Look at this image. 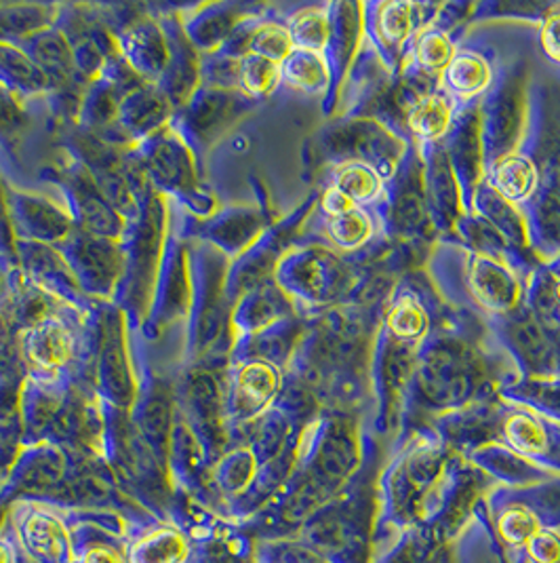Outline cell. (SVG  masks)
Instances as JSON below:
<instances>
[{"instance_id":"1","label":"cell","mask_w":560,"mask_h":563,"mask_svg":"<svg viewBox=\"0 0 560 563\" xmlns=\"http://www.w3.org/2000/svg\"><path fill=\"white\" fill-rule=\"evenodd\" d=\"M133 188L137 197V211L128 220L127 231L121 239L127 257V271L112 305L121 308L128 321L133 319L139 330L153 300L154 283L171 229V213L167 199L160 197L146 179L135 181Z\"/></svg>"},{"instance_id":"2","label":"cell","mask_w":560,"mask_h":563,"mask_svg":"<svg viewBox=\"0 0 560 563\" xmlns=\"http://www.w3.org/2000/svg\"><path fill=\"white\" fill-rule=\"evenodd\" d=\"M192 305L186 319V363L203 365L215 353L229 328L226 296V256L197 241L190 245Z\"/></svg>"},{"instance_id":"3","label":"cell","mask_w":560,"mask_h":563,"mask_svg":"<svg viewBox=\"0 0 560 563\" xmlns=\"http://www.w3.org/2000/svg\"><path fill=\"white\" fill-rule=\"evenodd\" d=\"M133 153L144 178L160 197L173 199V203L186 207L194 218H206L215 211V199L201 184L197 153L178 129L167 125L156 131L133 146Z\"/></svg>"},{"instance_id":"4","label":"cell","mask_w":560,"mask_h":563,"mask_svg":"<svg viewBox=\"0 0 560 563\" xmlns=\"http://www.w3.org/2000/svg\"><path fill=\"white\" fill-rule=\"evenodd\" d=\"M93 376L96 390L105 406L114 410L133 408L139 386L128 349V319L112 302H102L98 308Z\"/></svg>"},{"instance_id":"5","label":"cell","mask_w":560,"mask_h":563,"mask_svg":"<svg viewBox=\"0 0 560 563\" xmlns=\"http://www.w3.org/2000/svg\"><path fill=\"white\" fill-rule=\"evenodd\" d=\"M192 305L190 245L178 231L169 229L160 271L154 283L148 314L139 328L146 340H158L171 325L186 323Z\"/></svg>"},{"instance_id":"6","label":"cell","mask_w":560,"mask_h":563,"mask_svg":"<svg viewBox=\"0 0 560 563\" xmlns=\"http://www.w3.org/2000/svg\"><path fill=\"white\" fill-rule=\"evenodd\" d=\"M89 300L114 302L125 279L127 257L121 241L75 231L57 247Z\"/></svg>"},{"instance_id":"7","label":"cell","mask_w":560,"mask_h":563,"mask_svg":"<svg viewBox=\"0 0 560 563\" xmlns=\"http://www.w3.org/2000/svg\"><path fill=\"white\" fill-rule=\"evenodd\" d=\"M55 181L61 188L66 209L78 231L114 241L123 239L127 220L105 199L98 181L72 154H66V158L55 165Z\"/></svg>"},{"instance_id":"8","label":"cell","mask_w":560,"mask_h":563,"mask_svg":"<svg viewBox=\"0 0 560 563\" xmlns=\"http://www.w3.org/2000/svg\"><path fill=\"white\" fill-rule=\"evenodd\" d=\"M72 310L77 308H64L22 333L20 353L26 372H30L27 376L47 380L66 378V372L77 361L80 349L78 330L68 317Z\"/></svg>"},{"instance_id":"9","label":"cell","mask_w":560,"mask_h":563,"mask_svg":"<svg viewBox=\"0 0 560 563\" xmlns=\"http://www.w3.org/2000/svg\"><path fill=\"white\" fill-rule=\"evenodd\" d=\"M7 209L15 241H32L59 247L77 231L66 206L41 192H30L7 184Z\"/></svg>"},{"instance_id":"10","label":"cell","mask_w":560,"mask_h":563,"mask_svg":"<svg viewBox=\"0 0 560 563\" xmlns=\"http://www.w3.org/2000/svg\"><path fill=\"white\" fill-rule=\"evenodd\" d=\"M245 100L247 96L243 91L238 93L229 89H211L199 85L192 98L176 110L171 128L178 129L194 153L204 151L234 121L240 103Z\"/></svg>"},{"instance_id":"11","label":"cell","mask_w":560,"mask_h":563,"mask_svg":"<svg viewBox=\"0 0 560 563\" xmlns=\"http://www.w3.org/2000/svg\"><path fill=\"white\" fill-rule=\"evenodd\" d=\"M173 114L176 108L167 96L154 82H142L119 100L116 123L105 142L116 148L123 144L133 148L156 131L171 125Z\"/></svg>"},{"instance_id":"12","label":"cell","mask_w":560,"mask_h":563,"mask_svg":"<svg viewBox=\"0 0 560 563\" xmlns=\"http://www.w3.org/2000/svg\"><path fill=\"white\" fill-rule=\"evenodd\" d=\"M15 266L22 277L68 307L85 310L89 298L82 294L66 257L53 245L15 241Z\"/></svg>"},{"instance_id":"13","label":"cell","mask_w":560,"mask_h":563,"mask_svg":"<svg viewBox=\"0 0 560 563\" xmlns=\"http://www.w3.org/2000/svg\"><path fill=\"white\" fill-rule=\"evenodd\" d=\"M116 49L121 57L127 62L128 68L142 78L144 82H158L163 77L167 57H169V45L167 34L160 20L142 15L131 20L127 26L121 27L116 34Z\"/></svg>"},{"instance_id":"14","label":"cell","mask_w":560,"mask_h":563,"mask_svg":"<svg viewBox=\"0 0 560 563\" xmlns=\"http://www.w3.org/2000/svg\"><path fill=\"white\" fill-rule=\"evenodd\" d=\"M160 24L167 34L169 57H167L165 73L158 78L156 87L178 110L192 98V93L201 85V53L194 49V45L183 34L179 15H165L160 18Z\"/></svg>"},{"instance_id":"15","label":"cell","mask_w":560,"mask_h":563,"mask_svg":"<svg viewBox=\"0 0 560 563\" xmlns=\"http://www.w3.org/2000/svg\"><path fill=\"white\" fill-rule=\"evenodd\" d=\"M257 232V218L254 211L228 207L215 209L206 218H192L186 231L179 232L183 239H194L215 247L226 257L243 256V250L251 243Z\"/></svg>"},{"instance_id":"16","label":"cell","mask_w":560,"mask_h":563,"mask_svg":"<svg viewBox=\"0 0 560 563\" xmlns=\"http://www.w3.org/2000/svg\"><path fill=\"white\" fill-rule=\"evenodd\" d=\"M280 388L279 367L264 358H243L232 369L229 411L249 416L266 408Z\"/></svg>"},{"instance_id":"17","label":"cell","mask_w":560,"mask_h":563,"mask_svg":"<svg viewBox=\"0 0 560 563\" xmlns=\"http://www.w3.org/2000/svg\"><path fill=\"white\" fill-rule=\"evenodd\" d=\"M179 24L197 52L215 53L240 24V13L232 2H204L181 13Z\"/></svg>"},{"instance_id":"18","label":"cell","mask_w":560,"mask_h":563,"mask_svg":"<svg viewBox=\"0 0 560 563\" xmlns=\"http://www.w3.org/2000/svg\"><path fill=\"white\" fill-rule=\"evenodd\" d=\"M41 73L52 82V89H61L68 85H78L77 64L70 41L57 26L43 30L20 43Z\"/></svg>"},{"instance_id":"19","label":"cell","mask_w":560,"mask_h":563,"mask_svg":"<svg viewBox=\"0 0 560 563\" xmlns=\"http://www.w3.org/2000/svg\"><path fill=\"white\" fill-rule=\"evenodd\" d=\"M0 85L20 100L52 91V82L22 47L0 43Z\"/></svg>"},{"instance_id":"20","label":"cell","mask_w":560,"mask_h":563,"mask_svg":"<svg viewBox=\"0 0 560 563\" xmlns=\"http://www.w3.org/2000/svg\"><path fill=\"white\" fill-rule=\"evenodd\" d=\"M61 7L57 4H0V43L20 45L30 36L57 24Z\"/></svg>"},{"instance_id":"21","label":"cell","mask_w":560,"mask_h":563,"mask_svg":"<svg viewBox=\"0 0 560 563\" xmlns=\"http://www.w3.org/2000/svg\"><path fill=\"white\" fill-rule=\"evenodd\" d=\"M171 399H173V388L169 383L158 378H153L150 385L137 390V399L131 410L139 429L150 441H165V437L169 433L171 404H173Z\"/></svg>"},{"instance_id":"22","label":"cell","mask_w":560,"mask_h":563,"mask_svg":"<svg viewBox=\"0 0 560 563\" xmlns=\"http://www.w3.org/2000/svg\"><path fill=\"white\" fill-rule=\"evenodd\" d=\"M280 75L284 82L306 93L323 91L329 80L325 57L321 53L304 49L291 52V55L280 64Z\"/></svg>"},{"instance_id":"23","label":"cell","mask_w":560,"mask_h":563,"mask_svg":"<svg viewBox=\"0 0 560 563\" xmlns=\"http://www.w3.org/2000/svg\"><path fill=\"white\" fill-rule=\"evenodd\" d=\"M493 181H495V188L506 199L523 201L534 192L537 174H535V167L529 158L512 154L495 165Z\"/></svg>"},{"instance_id":"24","label":"cell","mask_w":560,"mask_h":563,"mask_svg":"<svg viewBox=\"0 0 560 563\" xmlns=\"http://www.w3.org/2000/svg\"><path fill=\"white\" fill-rule=\"evenodd\" d=\"M449 123H451V103L440 93L424 96L408 110V125L413 129V133H417L424 140L440 137L449 128Z\"/></svg>"},{"instance_id":"25","label":"cell","mask_w":560,"mask_h":563,"mask_svg":"<svg viewBox=\"0 0 560 563\" xmlns=\"http://www.w3.org/2000/svg\"><path fill=\"white\" fill-rule=\"evenodd\" d=\"M282 80L280 75V64H275L270 59H264L259 55H245L240 59V70H238V89L251 98H268Z\"/></svg>"},{"instance_id":"26","label":"cell","mask_w":560,"mask_h":563,"mask_svg":"<svg viewBox=\"0 0 560 563\" xmlns=\"http://www.w3.org/2000/svg\"><path fill=\"white\" fill-rule=\"evenodd\" d=\"M491 80V70L483 57L474 53H458L447 66V82L459 96L481 93Z\"/></svg>"},{"instance_id":"27","label":"cell","mask_w":560,"mask_h":563,"mask_svg":"<svg viewBox=\"0 0 560 563\" xmlns=\"http://www.w3.org/2000/svg\"><path fill=\"white\" fill-rule=\"evenodd\" d=\"M289 34L295 49L321 53L329 41V20L321 9H304L293 15Z\"/></svg>"},{"instance_id":"28","label":"cell","mask_w":560,"mask_h":563,"mask_svg":"<svg viewBox=\"0 0 560 563\" xmlns=\"http://www.w3.org/2000/svg\"><path fill=\"white\" fill-rule=\"evenodd\" d=\"M335 188L357 206V203L373 201L382 188V181L371 167L362 163H350L339 172Z\"/></svg>"},{"instance_id":"29","label":"cell","mask_w":560,"mask_h":563,"mask_svg":"<svg viewBox=\"0 0 560 563\" xmlns=\"http://www.w3.org/2000/svg\"><path fill=\"white\" fill-rule=\"evenodd\" d=\"M419 7L413 2H388L380 13V34L388 43H403L417 26Z\"/></svg>"},{"instance_id":"30","label":"cell","mask_w":560,"mask_h":563,"mask_svg":"<svg viewBox=\"0 0 560 563\" xmlns=\"http://www.w3.org/2000/svg\"><path fill=\"white\" fill-rule=\"evenodd\" d=\"M293 49L295 47H293L289 27L280 26L275 22L255 26L254 36H251V53L254 55L270 59L275 64H282Z\"/></svg>"},{"instance_id":"31","label":"cell","mask_w":560,"mask_h":563,"mask_svg":"<svg viewBox=\"0 0 560 563\" xmlns=\"http://www.w3.org/2000/svg\"><path fill=\"white\" fill-rule=\"evenodd\" d=\"M240 59H232L224 53H201V87L229 89L238 87Z\"/></svg>"},{"instance_id":"32","label":"cell","mask_w":560,"mask_h":563,"mask_svg":"<svg viewBox=\"0 0 560 563\" xmlns=\"http://www.w3.org/2000/svg\"><path fill=\"white\" fill-rule=\"evenodd\" d=\"M369 234H371V222L362 211H358V207L344 216L332 218L329 222V236L344 250L362 245L369 239Z\"/></svg>"},{"instance_id":"33","label":"cell","mask_w":560,"mask_h":563,"mask_svg":"<svg viewBox=\"0 0 560 563\" xmlns=\"http://www.w3.org/2000/svg\"><path fill=\"white\" fill-rule=\"evenodd\" d=\"M417 59L428 70H443L453 59V45L449 36L440 30H426L419 34L415 45Z\"/></svg>"},{"instance_id":"34","label":"cell","mask_w":560,"mask_h":563,"mask_svg":"<svg viewBox=\"0 0 560 563\" xmlns=\"http://www.w3.org/2000/svg\"><path fill=\"white\" fill-rule=\"evenodd\" d=\"M26 123L27 114L22 100L0 85V144L13 142Z\"/></svg>"},{"instance_id":"35","label":"cell","mask_w":560,"mask_h":563,"mask_svg":"<svg viewBox=\"0 0 560 563\" xmlns=\"http://www.w3.org/2000/svg\"><path fill=\"white\" fill-rule=\"evenodd\" d=\"M390 330L399 338H415L426 328V312L415 300H403L390 312Z\"/></svg>"},{"instance_id":"36","label":"cell","mask_w":560,"mask_h":563,"mask_svg":"<svg viewBox=\"0 0 560 563\" xmlns=\"http://www.w3.org/2000/svg\"><path fill=\"white\" fill-rule=\"evenodd\" d=\"M508 439L523 452H539L546 443L544 429L529 416H514L509 420Z\"/></svg>"},{"instance_id":"37","label":"cell","mask_w":560,"mask_h":563,"mask_svg":"<svg viewBox=\"0 0 560 563\" xmlns=\"http://www.w3.org/2000/svg\"><path fill=\"white\" fill-rule=\"evenodd\" d=\"M502 532L514 544H525L539 532L537 530V519L525 509H512L504 515L502 519Z\"/></svg>"},{"instance_id":"38","label":"cell","mask_w":560,"mask_h":563,"mask_svg":"<svg viewBox=\"0 0 560 563\" xmlns=\"http://www.w3.org/2000/svg\"><path fill=\"white\" fill-rule=\"evenodd\" d=\"M0 257L15 266V234L11 229L9 209H7V184L0 179Z\"/></svg>"},{"instance_id":"39","label":"cell","mask_w":560,"mask_h":563,"mask_svg":"<svg viewBox=\"0 0 560 563\" xmlns=\"http://www.w3.org/2000/svg\"><path fill=\"white\" fill-rule=\"evenodd\" d=\"M529 551L539 563H559L560 538L552 532H537L529 540Z\"/></svg>"},{"instance_id":"40","label":"cell","mask_w":560,"mask_h":563,"mask_svg":"<svg viewBox=\"0 0 560 563\" xmlns=\"http://www.w3.org/2000/svg\"><path fill=\"white\" fill-rule=\"evenodd\" d=\"M323 209H325V213H327L329 218H337V216H344V213L357 209V206H355L344 192H339V190L333 186V188H329V190L325 192V197H323Z\"/></svg>"},{"instance_id":"41","label":"cell","mask_w":560,"mask_h":563,"mask_svg":"<svg viewBox=\"0 0 560 563\" xmlns=\"http://www.w3.org/2000/svg\"><path fill=\"white\" fill-rule=\"evenodd\" d=\"M544 47L560 62V11H555L544 26Z\"/></svg>"},{"instance_id":"42","label":"cell","mask_w":560,"mask_h":563,"mask_svg":"<svg viewBox=\"0 0 560 563\" xmlns=\"http://www.w3.org/2000/svg\"><path fill=\"white\" fill-rule=\"evenodd\" d=\"M559 298H560V285H559Z\"/></svg>"}]
</instances>
